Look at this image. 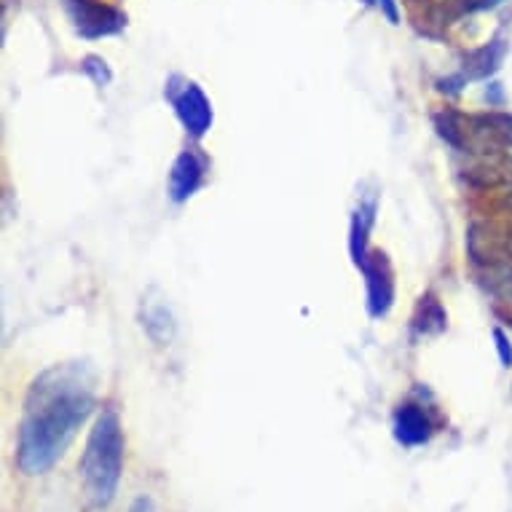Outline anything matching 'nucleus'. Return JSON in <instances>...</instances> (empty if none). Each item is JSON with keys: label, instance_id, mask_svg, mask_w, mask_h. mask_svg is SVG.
Instances as JSON below:
<instances>
[{"label": "nucleus", "instance_id": "nucleus-5", "mask_svg": "<svg viewBox=\"0 0 512 512\" xmlns=\"http://www.w3.org/2000/svg\"><path fill=\"white\" fill-rule=\"evenodd\" d=\"M68 14L84 38H102L124 30L126 17L100 0H68Z\"/></svg>", "mask_w": 512, "mask_h": 512}, {"label": "nucleus", "instance_id": "nucleus-15", "mask_svg": "<svg viewBox=\"0 0 512 512\" xmlns=\"http://www.w3.org/2000/svg\"><path fill=\"white\" fill-rule=\"evenodd\" d=\"M502 0H459L462 11H483V9H494L499 6Z\"/></svg>", "mask_w": 512, "mask_h": 512}, {"label": "nucleus", "instance_id": "nucleus-6", "mask_svg": "<svg viewBox=\"0 0 512 512\" xmlns=\"http://www.w3.org/2000/svg\"><path fill=\"white\" fill-rule=\"evenodd\" d=\"M207 161L194 151H183L169 169V196L172 202H188L202 188Z\"/></svg>", "mask_w": 512, "mask_h": 512}, {"label": "nucleus", "instance_id": "nucleus-11", "mask_svg": "<svg viewBox=\"0 0 512 512\" xmlns=\"http://www.w3.org/2000/svg\"><path fill=\"white\" fill-rule=\"evenodd\" d=\"M470 180L478 185H512V156L510 159H491L470 169Z\"/></svg>", "mask_w": 512, "mask_h": 512}, {"label": "nucleus", "instance_id": "nucleus-12", "mask_svg": "<svg viewBox=\"0 0 512 512\" xmlns=\"http://www.w3.org/2000/svg\"><path fill=\"white\" fill-rule=\"evenodd\" d=\"M504 46L499 41L491 43V46H483L480 51H475L470 57V70L472 76H488V73H494L499 68V62H502Z\"/></svg>", "mask_w": 512, "mask_h": 512}, {"label": "nucleus", "instance_id": "nucleus-7", "mask_svg": "<svg viewBox=\"0 0 512 512\" xmlns=\"http://www.w3.org/2000/svg\"><path fill=\"white\" fill-rule=\"evenodd\" d=\"M392 429H395V440L400 445H424L429 443V437L435 432V424L429 419V413L416 403H405L397 408L395 421H392Z\"/></svg>", "mask_w": 512, "mask_h": 512}, {"label": "nucleus", "instance_id": "nucleus-2", "mask_svg": "<svg viewBox=\"0 0 512 512\" xmlns=\"http://www.w3.org/2000/svg\"><path fill=\"white\" fill-rule=\"evenodd\" d=\"M78 467L94 507H108L116 499L118 480L124 470V432L116 411L105 408L97 416Z\"/></svg>", "mask_w": 512, "mask_h": 512}, {"label": "nucleus", "instance_id": "nucleus-4", "mask_svg": "<svg viewBox=\"0 0 512 512\" xmlns=\"http://www.w3.org/2000/svg\"><path fill=\"white\" fill-rule=\"evenodd\" d=\"M169 100L175 108L180 124L185 126V132L199 140L210 132L212 126V105L207 100V94L194 84V81H185L177 89H169Z\"/></svg>", "mask_w": 512, "mask_h": 512}, {"label": "nucleus", "instance_id": "nucleus-9", "mask_svg": "<svg viewBox=\"0 0 512 512\" xmlns=\"http://www.w3.org/2000/svg\"><path fill=\"white\" fill-rule=\"evenodd\" d=\"M376 223V199H365L352 215V236H349V250H352L354 266L360 269V263L368 258V239L370 228Z\"/></svg>", "mask_w": 512, "mask_h": 512}, {"label": "nucleus", "instance_id": "nucleus-10", "mask_svg": "<svg viewBox=\"0 0 512 512\" xmlns=\"http://www.w3.org/2000/svg\"><path fill=\"white\" fill-rule=\"evenodd\" d=\"M413 330L421 336H437L445 330V309L435 295H424L413 317Z\"/></svg>", "mask_w": 512, "mask_h": 512}, {"label": "nucleus", "instance_id": "nucleus-1", "mask_svg": "<svg viewBox=\"0 0 512 512\" xmlns=\"http://www.w3.org/2000/svg\"><path fill=\"white\" fill-rule=\"evenodd\" d=\"M94 411V373L84 362L54 365L35 378L19 424L17 464L25 475H43L65 456L78 429Z\"/></svg>", "mask_w": 512, "mask_h": 512}, {"label": "nucleus", "instance_id": "nucleus-19", "mask_svg": "<svg viewBox=\"0 0 512 512\" xmlns=\"http://www.w3.org/2000/svg\"><path fill=\"white\" fill-rule=\"evenodd\" d=\"M368 3H373V0H368Z\"/></svg>", "mask_w": 512, "mask_h": 512}, {"label": "nucleus", "instance_id": "nucleus-14", "mask_svg": "<svg viewBox=\"0 0 512 512\" xmlns=\"http://www.w3.org/2000/svg\"><path fill=\"white\" fill-rule=\"evenodd\" d=\"M494 341H496V354H499V360H502V365H507V368H510V365H512V341H510V336H507L504 330L496 328L494 330Z\"/></svg>", "mask_w": 512, "mask_h": 512}, {"label": "nucleus", "instance_id": "nucleus-17", "mask_svg": "<svg viewBox=\"0 0 512 512\" xmlns=\"http://www.w3.org/2000/svg\"><path fill=\"white\" fill-rule=\"evenodd\" d=\"M499 293H502L504 298H510V301H512V269L507 271L502 279H499Z\"/></svg>", "mask_w": 512, "mask_h": 512}, {"label": "nucleus", "instance_id": "nucleus-8", "mask_svg": "<svg viewBox=\"0 0 512 512\" xmlns=\"http://www.w3.org/2000/svg\"><path fill=\"white\" fill-rule=\"evenodd\" d=\"M156 290L143 298V306H140V319H143V330L145 336L151 338L156 346H167L172 344V338L177 333L175 317H172V311H169L167 301L164 298H153Z\"/></svg>", "mask_w": 512, "mask_h": 512}, {"label": "nucleus", "instance_id": "nucleus-18", "mask_svg": "<svg viewBox=\"0 0 512 512\" xmlns=\"http://www.w3.org/2000/svg\"><path fill=\"white\" fill-rule=\"evenodd\" d=\"M381 9L387 11V19L395 25L397 22V9H395V0H381Z\"/></svg>", "mask_w": 512, "mask_h": 512}, {"label": "nucleus", "instance_id": "nucleus-13", "mask_svg": "<svg viewBox=\"0 0 512 512\" xmlns=\"http://www.w3.org/2000/svg\"><path fill=\"white\" fill-rule=\"evenodd\" d=\"M81 68H84V73H89V76L94 78V84L97 86L110 84V70H108V65H105V59L86 57Z\"/></svg>", "mask_w": 512, "mask_h": 512}, {"label": "nucleus", "instance_id": "nucleus-16", "mask_svg": "<svg viewBox=\"0 0 512 512\" xmlns=\"http://www.w3.org/2000/svg\"><path fill=\"white\" fill-rule=\"evenodd\" d=\"M496 247H499V252H502V255H512V228L507 231V234L496 239Z\"/></svg>", "mask_w": 512, "mask_h": 512}, {"label": "nucleus", "instance_id": "nucleus-3", "mask_svg": "<svg viewBox=\"0 0 512 512\" xmlns=\"http://www.w3.org/2000/svg\"><path fill=\"white\" fill-rule=\"evenodd\" d=\"M365 290H368V314L373 319L387 317L395 303V271L381 250H370L368 258L360 263Z\"/></svg>", "mask_w": 512, "mask_h": 512}]
</instances>
